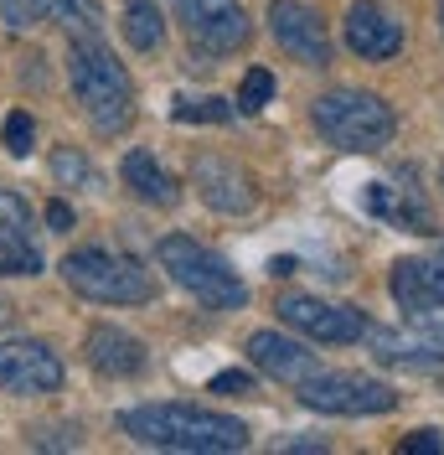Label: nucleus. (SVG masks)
Here are the masks:
<instances>
[{"label":"nucleus","instance_id":"obj_10","mask_svg":"<svg viewBox=\"0 0 444 455\" xmlns=\"http://www.w3.org/2000/svg\"><path fill=\"white\" fill-rule=\"evenodd\" d=\"M367 341H372V357L383 368H414V372L444 368V315L440 311L414 315L398 331H367Z\"/></svg>","mask_w":444,"mask_h":455},{"label":"nucleus","instance_id":"obj_22","mask_svg":"<svg viewBox=\"0 0 444 455\" xmlns=\"http://www.w3.org/2000/svg\"><path fill=\"white\" fill-rule=\"evenodd\" d=\"M170 119L176 124H222V119H233V104L227 99H176Z\"/></svg>","mask_w":444,"mask_h":455},{"label":"nucleus","instance_id":"obj_31","mask_svg":"<svg viewBox=\"0 0 444 455\" xmlns=\"http://www.w3.org/2000/svg\"><path fill=\"white\" fill-rule=\"evenodd\" d=\"M11 315H16V306H11V300L0 295V326H11Z\"/></svg>","mask_w":444,"mask_h":455},{"label":"nucleus","instance_id":"obj_12","mask_svg":"<svg viewBox=\"0 0 444 455\" xmlns=\"http://www.w3.org/2000/svg\"><path fill=\"white\" fill-rule=\"evenodd\" d=\"M269 31H274V42L284 52L295 57V62H305V68H331V36H326V21L300 5V0H269Z\"/></svg>","mask_w":444,"mask_h":455},{"label":"nucleus","instance_id":"obj_16","mask_svg":"<svg viewBox=\"0 0 444 455\" xmlns=\"http://www.w3.org/2000/svg\"><path fill=\"white\" fill-rule=\"evenodd\" d=\"M388 295L398 300V311H408V315L444 311V269L434 259H392Z\"/></svg>","mask_w":444,"mask_h":455},{"label":"nucleus","instance_id":"obj_32","mask_svg":"<svg viewBox=\"0 0 444 455\" xmlns=\"http://www.w3.org/2000/svg\"><path fill=\"white\" fill-rule=\"evenodd\" d=\"M434 264H440V269H444V238H440V243H434Z\"/></svg>","mask_w":444,"mask_h":455},{"label":"nucleus","instance_id":"obj_34","mask_svg":"<svg viewBox=\"0 0 444 455\" xmlns=\"http://www.w3.org/2000/svg\"><path fill=\"white\" fill-rule=\"evenodd\" d=\"M440 187H444V166H440Z\"/></svg>","mask_w":444,"mask_h":455},{"label":"nucleus","instance_id":"obj_3","mask_svg":"<svg viewBox=\"0 0 444 455\" xmlns=\"http://www.w3.org/2000/svg\"><path fill=\"white\" fill-rule=\"evenodd\" d=\"M310 124L315 135L346 156H377L383 145L398 135V114L383 93L372 88H331L310 104Z\"/></svg>","mask_w":444,"mask_h":455},{"label":"nucleus","instance_id":"obj_14","mask_svg":"<svg viewBox=\"0 0 444 455\" xmlns=\"http://www.w3.org/2000/svg\"><path fill=\"white\" fill-rule=\"evenodd\" d=\"M249 363L258 372H269L274 383H305L310 372H321V357L310 352V341H295L284 337V331H274V326H264V331H253L249 337Z\"/></svg>","mask_w":444,"mask_h":455},{"label":"nucleus","instance_id":"obj_13","mask_svg":"<svg viewBox=\"0 0 444 455\" xmlns=\"http://www.w3.org/2000/svg\"><path fill=\"white\" fill-rule=\"evenodd\" d=\"M341 36H346V47L367 62H388V57L403 52V21L388 16L377 0H357L352 11H346V21H341Z\"/></svg>","mask_w":444,"mask_h":455},{"label":"nucleus","instance_id":"obj_5","mask_svg":"<svg viewBox=\"0 0 444 455\" xmlns=\"http://www.w3.org/2000/svg\"><path fill=\"white\" fill-rule=\"evenodd\" d=\"M57 275L67 290H78L83 300H99V306H150L155 300L150 269L119 249H73L57 264Z\"/></svg>","mask_w":444,"mask_h":455},{"label":"nucleus","instance_id":"obj_1","mask_svg":"<svg viewBox=\"0 0 444 455\" xmlns=\"http://www.w3.org/2000/svg\"><path fill=\"white\" fill-rule=\"evenodd\" d=\"M119 429L150 445V451H181V455H233L249 451V425L218 414V409H202V403H139L119 414Z\"/></svg>","mask_w":444,"mask_h":455},{"label":"nucleus","instance_id":"obj_15","mask_svg":"<svg viewBox=\"0 0 444 455\" xmlns=\"http://www.w3.org/2000/svg\"><path fill=\"white\" fill-rule=\"evenodd\" d=\"M83 357H88V368L99 372V378H139V372H145V363H150L145 341H139L135 331H124V326H114V321L88 326Z\"/></svg>","mask_w":444,"mask_h":455},{"label":"nucleus","instance_id":"obj_28","mask_svg":"<svg viewBox=\"0 0 444 455\" xmlns=\"http://www.w3.org/2000/svg\"><path fill=\"white\" fill-rule=\"evenodd\" d=\"M398 451H403V455H440L444 451V435H440V429H414Z\"/></svg>","mask_w":444,"mask_h":455},{"label":"nucleus","instance_id":"obj_19","mask_svg":"<svg viewBox=\"0 0 444 455\" xmlns=\"http://www.w3.org/2000/svg\"><path fill=\"white\" fill-rule=\"evenodd\" d=\"M36 5H42V21H52L67 42L104 36V5L99 0H36Z\"/></svg>","mask_w":444,"mask_h":455},{"label":"nucleus","instance_id":"obj_24","mask_svg":"<svg viewBox=\"0 0 444 455\" xmlns=\"http://www.w3.org/2000/svg\"><path fill=\"white\" fill-rule=\"evenodd\" d=\"M52 176H57V181H67V187L99 192V176H93V166H88L78 150H57V156H52Z\"/></svg>","mask_w":444,"mask_h":455},{"label":"nucleus","instance_id":"obj_7","mask_svg":"<svg viewBox=\"0 0 444 455\" xmlns=\"http://www.w3.org/2000/svg\"><path fill=\"white\" fill-rule=\"evenodd\" d=\"M170 11H176L181 31H186V42L207 57L238 52V47H249V36H253L249 11L238 0H170Z\"/></svg>","mask_w":444,"mask_h":455},{"label":"nucleus","instance_id":"obj_23","mask_svg":"<svg viewBox=\"0 0 444 455\" xmlns=\"http://www.w3.org/2000/svg\"><path fill=\"white\" fill-rule=\"evenodd\" d=\"M274 104V73L269 68H249L243 73V88H238V109L243 114H258Z\"/></svg>","mask_w":444,"mask_h":455},{"label":"nucleus","instance_id":"obj_2","mask_svg":"<svg viewBox=\"0 0 444 455\" xmlns=\"http://www.w3.org/2000/svg\"><path fill=\"white\" fill-rule=\"evenodd\" d=\"M67 88L99 135H124L135 124V84L124 62L104 47V36L67 42Z\"/></svg>","mask_w":444,"mask_h":455},{"label":"nucleus","instance_id":"obj_26","mask_svg":"<svg viewBox=\"0 0 444 455\" xmlns=\"http://www.w3.org/2000/svg\"><path fill=\"white\" fill-rule=\"evenodd\" d=\"M0 275H42V254L31 243H0Z\"/></svg>","mask_w":444,"mask_h":455},{"label":"nucleus","instance_id":"obj_6","mask_svg":"<svg viewBox=\"0 0 444 455\" xmlns=\"http://www.w3.org/2000/svg\"><path fill=\"white\" fill-rule=\"evenodd\" d=\"M300 403L315 414H336V419H361V414H388L398 409V394L377 378L361 372H310L300 383Z\"/></svg>","mask_w":444,"mask_h":455},{"label":"nucleus","instance_id":"obj_17","mask_svg":"<svg viewBox=\"0 0 444 455\" xmlns=\"http://www.w3.org/2000/svg\"><path fill=\"white\" fill-rule=\"evenodd\" d=\"M367 212L392 228H403V233H440L434 218H429L424 187H414V181H403V187L398 181H372L367 187Z\"/></svg>","mask_w":444,"mask_h":455},{"label":"nucleus","instance_id":"obj_20","mask_svg":"<svg viewBox=\"0 0 444 455\" xmlns=\"http://www.w3.org/2000/svg\"><path fill=\"white\" fill-rule=\"evenodd\" d=\"M119 31H124V42H130L135 52H161V42H166L161 5H155V0H130L124 16H119Z\"/></svg>","mask_w":444,"mask_h":455},{"label":"nucleus","instance_id":"obj_9","mask_svg":"<svg viewBox=\"0 0 444 455\" xmlns=\"http://www.w3.org/2000/svg\"><path fill=\"white\" fill-rule=\"evenodd\" d=\"M62 357H57L47 341L36 337H11L0 341V388L16 398H42V394H57L62 388Z\"/></svg>","mask_w":444,"mask_h":455},{"label":"nucleus","instance_id":"obj_21","mask_svg":"<svg viewBox=\"0 0 444 455\" xmlns=\"http://www.w3.org/2000/svg\"><path fill=\"white\" fill-rule=\"evenodd\" d=\"M0 243H31V202L0 187Z\"/></svg>","mask_w":444,"mask_h":455},{"label":"nucleus","instance_id":"obj_27","mask_svg":"<svg viewBox=\"0 0 444 455\" xmlns=\"http://www.w3.org/2000/svg\"><path fill=\"white\" fill-rule=\"evenodd\" d=\"M0 21L11 31H27V27L42 21V5H36V0H0Z\"/></svg>","mask_w":444,"mask_h":455},{"label":"nucleus","instance_id":"obj_35","mask_svg":"<svg viewBox=\"0 0 444 455\" xmlns=\"http://www.w3.org/2000/svg\"><path fill=\"white\" fill-rule=\"evenodd\" d=\"M440 388H444V368H440Z\"/></svg>","mask_w":444,"mask_h":455},{"label":"nucleus","instance_id":"obj_8","mask_svg":"<svg viewBox=\"0 0 444 455\" xmlns=\"http://www.w3.org/2000/svg\"><path fill=\"white\" fill-rule=\"evenodd\" d=\"M274 315L305 341H326V347H346V341H361L372 331L357 306H331V300H315V295H279Z\"/></svg>","mask_w":444,"mask_h":455},{"label":"nucleus","instance_id":"obj_11","mask_svg":"<svg viewBox=\"0 0 444 455\" xmlns=\"http://www.w3.org/2000/svg\"><path fill=\"white\" fill-rule=\"evenodd\" d=\"M192 187H196V197L207 202L212 212H222V218H243V212L258 207V187H253L249 166H238L233 156L202 150L192 161Z\"/></svg>","mask_w":444,"mask_h":455},{"label":"nucleus","instance_id":"obj_33","mask_svg":"<svg viewBox=\"0 0 444 455\" xmlns=\"http://www.w3.org/2000/svg\"><path fill=\"white\" fill-rule=\"evenodd\" d=\"M440 31H444V0H440Z\"/></svg>","mask_w":444,"mask_h":455},{"label":"nucleus","instance_id":"obj_18","mask_svg":"<svg viewBox=\"0 0 444 455\" xmlns=\"http://www.w3.org/2000/svg\"><path fill=\"white\" fill-rule=\"evenodd\" d=\"M119 181L130 187V197L135 202H150V207H176V202H181L176 176H170L150 150H124V161H119Z\"/></svg>","mask_w":444,"mask_h":455},{"label":"nucleus","instance_id":"obj_4","mask_svg":"<svg viewBox=\"0 0 444 455\" xmlns=\"http://www.w3.org/2000/svg\"><path fill=\"white\" fill-rule=\"evenodd\" d=\"M155 264L170 275V284H181L196 306H207V311H238V306H249V284L238 280V269L218 249L196 243L192 233H166L155 243Z\"/></svg>","mask_w":444,"mask_h":455},{"label":"nucleus","instance_id":"obj_25","mask_svg":"<svg viewBox=\"0 0 444 455\" xmlns=\"http://www.w3.org/2000/svg\"><path fill=\"white\" fill-rule=\"evenodd\" d=\"M0 140H5V150H11L16 161H27V156H31V140H36V119H31L27 109L5 114V135H0Z\"/></svg>","mask_w":444,"mask_h":455},{"label":"nucleus","instance_id":"obj_30","mask_svg":"<svg viewBox=\"0 0 444 455\" xmlns=\"http://www.w3.org/2000/svg\"><path fill=\"white\" fill-rule=\"evenodd\" d=\"M73 223H78V218H73L67 202H47V228H52V233H67Z\"/></svg>","mask_w":444,"mask_h":455},{"label":"nucleus","instance_id":"obj_29","mask_svg":"<svg viewBox=\"0 0 444 455\" xmlns=\"http://www.w3.org/2000/svg\"><path fill=\"white\" fill-rule=\"evenodd\" d=\"M207 388H212V394H253V372L227 368V372H218V378H212Z\"/></svg>","mask_w":444,"mask_h":455}]
</instances>
